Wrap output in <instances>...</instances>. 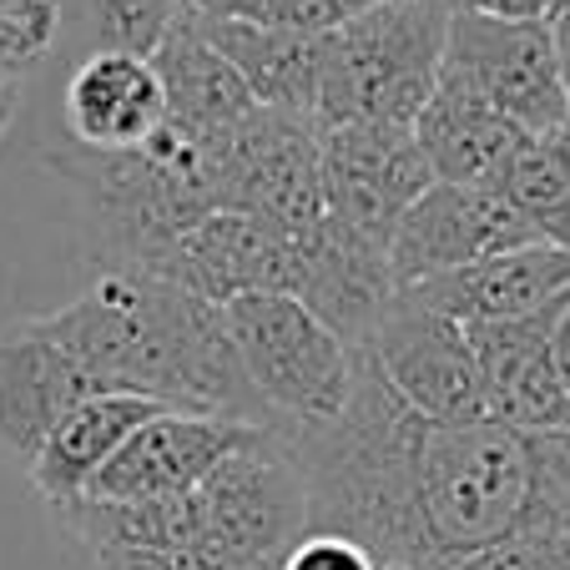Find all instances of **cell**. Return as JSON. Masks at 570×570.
<instances>
[{"instance_id": "1", "label": "cell", "mask_w": 570, "mask_h": 570, "mask_svg": "<svg viewBox=\"0 0 570 570\" xmlns=\"http://www.w3.org/2000/svg\"><path fill=\"white\" fill-rule=\"evenodd\" d=\"M66 354L107 384V394L157 399L177 414L273 430L243 354L233 344L223 303H207L141 268H101L56 313L36 318Z\"/></svg>"}, {"instance_id": "2", "label": "cell", "mask_w": 570, "mask_h": 570, "mask_svg": "<svg viewBox=\"0 0 570 570\" xmlns=\"http://www.w3.org/2000/svg\"><path fill=\"white\" fill-rule=\"evenodd\" d=\"M430 420L394 394L374 354H358L354 394L328 424H278L308 490V525L358 540L379 566L440 570L420 520V450ZM308 530V535H313Z\"/></svg>"}, {"instance_id": "3", "label": "cell", "mask_w": 570, "mask_h": 570, "mask_svg": "<svg viewBox=\"0 0 570 570\" xmlns=\"http://www.w3.org/2000/svg\"><path fill=\"white\" fill-rule=\"evenodd\" d=\"M450 0H379L328 36V66L318 91V131L354 121L414 127L440 91Z\"/></svg>"}, {"instance_id": "4", "label": "cell", "mask_w": 570, "mask_h": 570, "mask_svg": "<svg viewBox=\"0 0 570 570\" xmlns=\"http://www.w3.org/2000/svg\"><path fill=\"white\" fill-rule=\"evenodd\" d=\"M530 490V434L500 420L430 424L420 450V520L440 570H460L484 546L520 530Z\"/></svg>"}, {"instance_id": "5", "label": "cell", "mask_w": 570, "mask_h": 570, "mask_svg": "<svg viewBox=\"0 0 570 570\" xmlns=\"http://www.w3.org/2000/svg\"><path fill=\"white\" fill-rule=\"evenodd\" d=\"M227 328L258 399L278 424H328L354 394L358 354L313 318L293 293H243L227 303Z\"/></svg>"}, {"instance_id": "6", "label": "cell", "mask_w": 570, "mask_h": 570, "mask_svg": "<svg viewBox=\"0 0 570 570\" xmlns=\"http://www.w3.org/2000/svg\"><path fill=\"white\" fill-rule=\"evenodd\" d=\"M440 81L480 97L530 137L570 131V76L556 26L454 11Z\"/></svg>"}, {"instance_id": "7", "label": "cell", "mask_w": 570, "mask_h": 570, "mask_svg": "<svg viewBox=\"0 0 570 570\" xmlns=\"http://www.w3.org/2000/svg\"><path fill=\"white\" fill-rule=\"evenodd\" d=\"M197 500L207 520L203 546H213L237 570H283L293 546L313 530L298 460L278 430H258L237 454H227L197 484Z\"/></svg>"}, {"instance_id": "8", "label": "cell", "mask_w": 570, "mask_h": 570, "mask_svg": "<svg viewBox=\"0 0 570 570\" xmlns=\"http://www.w3.org/2000/svg\"><path fill=\"white\" fill-rule=\"evenodd\" d=\"M394 394L430 424H480L490 420V384L470 348L464 323L444 318L440 308L420 303L414 293H399L384 313L374 344L364 348Z\"/></svg>"}, {"instance_id": "9", "label": "cell", "mask_w": 570, "mask_h": 570, "mask_svg": "<svg viewBox=\"0 0 570 570\" xmlns=\"http://www.w3.org/2000/svg\"><path fill=\"white\" fill-rule=\"evenodd\" d=\"M223 213H248L293 237H308L328 217L323 131L268 107L233 127L223 157Z\"/></svg>"}, {"instance_id": "10", "label": "cell", "mask_w": 570, "mask_h": 570, "mask_svg": "<svg viewBox=\"0 0 570 570\" xmlns=\"http://www.w3.org/2000/svg\"><path fill=\"white\" fill-rule=\"evenodd\" d=\"M440 183L414 127L404 121H354L323 131V193L328 217L358 227L394 248V227Z\"/></svg>"}, {"instance_id": "11", "label": "cell", "mask_w": 570, "mask_h": 570, "mask_svg": "<svg viewBox=\"0 0 570 570\" xmlns=\"http://www.w3.org/2000/svg\"><path fill=\"white\" fill-rule=\"evenodd\" d=\"M540 237L500 187L434 183L394 227V278L399 293L440 273L474 268L484 258L535 248Z\"/></svg>"}, {"instance_id": "12", "label": "cell", "mask_w": 570, "mask_h": 570, "mask_svg": "<svg viewBox=\"0 0 570 570\" xmlns=\"http://www.w3.org/2000/svg\"><path fill=\"white\" fill-rule=\"evenodd\" d=\"M303 237L248 213H213L177 237L157 278L197 293L207 303H233L243 293H293L298 298Z\"/></svg>"}, {"instance_id": "13", "label": "cell", "mask_w": 570, "mask_h": 570, "mask_svg": "<svg viewBox=\"0 0 570 570\" xmlns=\"http://www.w3.org/2000/svg\"><path fill=\"white\" fill-rule=\"evenodd\" d=\"M97 394H107V384L36 318L0 328V454L11 464L31 470L66 414Z\"/></svg>"}, {"instance_id": "14", "label": "cell", "mask_w": 570, "mask_h": 570, "mask_svg": "<svg viewBox=\"0 0 570 570\" xmlns=\"http://www.w3.org/2000/svg\"><path fill=\"white\" fill-rule=\"evenodd\" d=\"M394 298H399V278L389 243L338 223V217H323L303 237L298 303L313 318L328 323L354 354H364L374 344L379 323L394 308Z\"/></svg>"}, {"instance_id": "15", "label": "cell", "mask_w": 570, "mask_h": 570, "mask_svg": "<svg viewBox=\"0 0 570 570\" xmlns=\"http://www.w3.org/2000/svg\"><path fill=\"white\" fill-rule=\"evenodd\" d=\"M258 434V424L217 420V414H157L147 420L121 454L97 474L91 500H173L193 495L197 484L243 444Z\"/></svg>"}, {"instance_id": "16", "label": "cell", "mask_w": 570, "mask_h": 570, "mask_svg": "<svg viewBox=\"0 0 570 570\" xmlns=\"http://www.w3.org/2000/svg\"><path fill=\"white\" fill-rule=\"evenodd\" d=\"M167 121V91L147 56L87 51L61 91V127L71 147L137 151Z\"/></svg>"}, {"instance_id": "17", "label": "cell", "mask_w": 570, "mask_h": 570, "mask_svg": "<svg viewBox=\"0 0 570 570\" xmlns=\"http://www.w3.org/2000/svg\"><path fill=\"white\" fill-rule=\"evenodd\" d=\"M420 303L440 308L454 323H500V318H530V313L556 308L560 298H570V248H515L500 258H484L474 268L440 273V278L414 283Z\"/></svg>"}, {"instance_id": "18", "label": "cell", "mask_w": 570, "mask_h": 570, "mask_svg": "<svg viewBox=\"0 0 570 570\" xmlns=\"http://www.w3.org/2000/svg\"><path fill=\"white\" fill-rule=\"evenodd\" d=\"M193 21L237 66V76L248 81L258 107L288 111V117H303L318 127L328 36H288V31H263V26H243V21H213V16H193Z\"/></svg>"}, {"instance_id": "19", "label": "cell", "mask_w": 570, "mask_h": 570, "mask_svg": "<svg viewBox=\"0 0 570 570\" xmlns=\"http://www.w3.org/2000/svg\"><path fill=\"white\" fill-rule=\"evenodd\" d=\"M414 137H420L440 183L500 187V177L510 173V161L525 151L530 131L515 127L510 117H500L495 107H484L480 97L440 81V91H434L430 107L414 121Z\"/></svg>"}, {"instance_id": "20", "label": "cell", "mask_w": 570, "mask_h": 570, "mask_svg": "<svg viewBox=\"0 0 570 570\" xmlns=\"http://www.w3.org/2000/svg\"><path fill=\"white\" fill-rule=\"evenodd\" d=\"M167 414L157 399H137V394H97L87 399L81 410H71L61 420V430L46 440V450L36 454L31 474L36 495L46 505H66V500H81L97 484V474L107 470L121 454V444L141 430L147 420Z\"/></svg>"}, {"instance_id": "21", "label": "cell", "mask_w": 570, "mask_h": 570, "mask_svg": "<svg viewBox=\"0 0 570 570\" xmlns=\"http://www.w3.org/2000/svg\"><path fill=\"white\" fill-rule=\"evenodd\" d=\"M151 66L161 76V91H167V117L187 121L197 131H233L258 111L248 81L237 76V66L197 31V21L177 16V26L167 31V41L151 51Z\"/></svg>"}, {"instance_id": "22", "label": "cell", "mask_w": 570, "mask_h": 570, "mask_svg": "<svg viewBox=\"0 0 570 570\" xmlns=\"http://www.w3.org/2000/svg\"><path fill=\"white\" fill-rule=\"evenodd\" d=\"M51 515L76 535L91 556L101 550H183L207 535L203 500L173 495V500H66L51 505Z\"/></svg>"}, {"instance_id": "23", "label": "cell", "mask_w": 570, "mask_h": 570, "mask_svg": "<svg viewBox=\"0 0 570 570\" xmlns=\"http://www.w3.org/2000/svg\"><path fill=\"white\" fill-rule=\"evenodd\" d=\"M500 193L525 213L540 243L570 248V131L530 137L525 151L500 177Z\"/></svg>"}, {"instance_id": "24", "label": "cell", "mask_w": 570, "mask_h": 570, "mask_svg": "<svg viewBox=\"0 0 570 570\" xmlns=\"http://www.w3.org/2000/svg\"><path fill=\"white\" fill-rule=\"evenodd\" d=\"M71 6L76 36L87 51H127L147 56V61L183 16V0H66V16H71Z\"/></svg>"}, {"instance_id": "25", "label": "cell", "mask_w": 570, "mask_h": 570, "mask_svg": "<svg viewBox=\"0 0 570 570\" xmlns=\"http://www.w3.org/2000/svg\"><path fill=\"white\" fill-rule=\"evenodd\" d=\"M193 16H213V21H243L263 26V31H288V36H334L344 31L354 16H364L379 0H183Z\"/></svg>"}, {"instance_id": "26", "label": "cell", "mask_w": 570, "mask_h": 570, "mask_svg": "<svg viewBox=\"0 0 570 570\" xmlns=\"http://www.w3.org/2000/svg\"><path fill=\"white\" fill-rule=\"evenodd\" d=\"M66 31V0H0V56L31 76Z\"/></svg>"}, {"instance_id": "27", "label": "cell", "mask_w": 570, "mask_h": 570, "mask_svg": "<svg viewBox=\"0 0 570 570\" xmlns=\"http://www.w3.org/2000/svg\"><path fill=\"white\" fill-rule=\"evenodd\" d=\"M460 570H570V525H520Z\"/></svg>"}, {"instance_id": "28", "label": "cell", "mask_w": 570, "mask_h": 570, "mask_svg": "<svg viewBox=\"0 0 570 570\" xmlns=\"http://www.w3.org/2000/svg\"><path fill=\"white\" fill-rule=\"evenodd\" d=\"M535 490L520 525H570V434H530Z\"/></svg>"}, {"instance_id": "29", "label": "cell", "mask_w": 570, "mask_h": 570, "mask_svg": "<svg viewBox=\"0 0 570 570\" xmlns=\"http://www.w3.org/2000/svg\"><path fill=\"white\" fill-rule=\"evenodd\" d=\"M97 570H237L213 546H183V550H101Z\"/></svg>"}, {"instance_id": "30", "label": "cell", "mask_w": 570, "mask_h": 570, "mask_svg": "<svg viewBox=\"0 0 570 570\" xmlns=\"http://www.w3.org/2000/svg\"><path fill=\"white\" fill-rule=\"evenodd\" d=\"M283 570H379V560L368 556L358 540H344V535H303L293 546V556L283 560Z\"/></svg>"}, {"instance_id": "31", "label": "cell", "mask_w": 570, "mask_h": 570, "mask_svg": "<svg viewBox=\"0 0 570 570\" xmlns=\"http://www.w3.org/2000/svg\"><path fill=\"white\" fill-rule=\"evenodd\" d=\"M454 11H480L495 21H535V26H556L566 0H450Z\"/></svg>"}, {"instance_id": "32", "label": "cell", "mask_w": 570, "mask_h": 570, "mask_svg": "<svg viewBox=\"0 0 570 570\" xmlns=\"http://www.w3.org/2000/svg\"><path fill=\"white\" fill-rule=\"evenodd\" d=\"M21 97H26V71H16V66L0 56V141L11 137L16 117H21Z\"/></svg>"}, {"instance_id": "33", "label": "cell", "mask_w": 570, "mask_h": 570, "mask_svg": "<svg viewBox=\"0 0 570 570\" xmlns=\"http://www.w3.org/2000/svg\"><path fill=\"white\" fill-rule=\"evenodd\" d=\"M556 368H560V379H566V389H570V303H566V313H560V323H556Z\"/></svg>"}, {"instance_id": "34", "label": "cell", "mask_w": 570, "mask_h": 570, "mask_svg": "<svg viewBox=\"0 0 570 570\" xmlns=\"http://www.w3.org/2000/svg\"><path fill=\"white\" fill-rule=\"evenodd\" d=\"M556 41H560V56H566V76H570V11L556 21Z\"/></svg>"}, {"instance_id": "35", "label": "cell", "mask_w": 570, "mask_h": 570, "mask_svg": "<svg viewBox=\"0 0 570 570\" xmlns=\"http://www.w3.org/2000/svg\"><path fill=\"white\" fill-rule=\"evenodd\" d=\"M379 570H410V566H379Z\"/></svg>"}, {"instance_id": "36", "label": "cell", "mask_w": 570, "mask_h": 570, "mask_svg": "<svg viewBox=\"0 0 570 570\" xmlns=\"http://www.w3.org/2000/svg\"><path fill=\"white\" fill-rule=\"evenodd\" d=\"M566 11H570V0H566ZM566 11H560V16H566Z\"/></svg>"}]
</instances>
